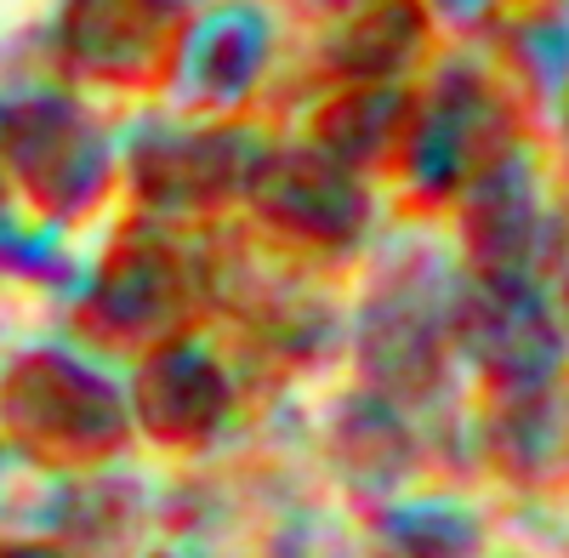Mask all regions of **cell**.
Listing matches in <instances>:
<instances>
[{
    "label": "cell",
    "instance_id": "obj_11",
    "mask_svg": "<svg viewBox=\"0 0 569 558\" xmlns=\"http://www.w3.org/2000/svg\"><path fill=\"white\" fill-rule=\"evenodd\" d=\"M63 46L74 69H86L91 80H166L160 69L177 63L182 52V29L171 7H74L63 18Z\"/></svg>",
    "mask_w": 569,
    "mask_h": 558
},
{
    "label": "cell",
    "instance_id": "obj_20",
    "mask_svg": "<svg viewBox=\"0 0 569 558\" xmlns=\"http://www.w3.org/2000/svg\"><path fill=\"white\" fill-rule=\"evenodd\" d=\"M149 558H177V552H149Z\"/></svg>",
    "mask_w": 569,
    "mask_h": 558
},
{
    "label": "cell",
    "instance_id": "obj_8",
    "mask_svg": "<svg viewBox=\"0 0 569 558\" xmlns=\"http://www.w3.org/2000/svg\"><path fill=\"white\" fill-rule=\"evenodd\" d=\"M126 410H131V428H142L160 450H206L222 439L233 416V377L211 348L177 337L154 353H142Z\"/></svg>",
    "mask_w": 569,
    "mask_h": 558
},
{
    "label": "cell",
    "instance_id": "obj_2",
    "mask_svg": "<svg viewBox=\"0 0 569 558\" xmlns=\"http://www.w3.org/2000/svg\"><path fill=\"white\" fill-rule=\"evenodd\" d=\"M7 422L58 461H109L131 439L126 393L69 353H29L0 388Z\"/></svg>",
    "mask_w": 569,
    "mask_h": 558
},
{
    "label": "cell",
    "instance_id": "obj_12",
    "mask_svg": "<svg viewBox=\"0 0 569 558\" xmlns=\"http://www.w3.org/2000/svg\"><path fill=\"white\" fill-rule=\"evenodd\" d=\"M325 450H330V468L342 474V485L359 501H388V507L421 468V445L405 422V410L370 399V393H348L330 410Z\"/></svg>",
    "mask_w": 569,
    "mask_h": 558
},
{
    "label": "cell",
    "instance_id": "obj_9",
    "mask_svg": "<svg viewBox=\"0 0 569 558\" xmlns=\"http://www.w3.org/2000/svg\"><path fill=\"white\" fill-rule=\"evenodd\" d=\"M194 302V279L177 246L160 235H126L120 251H109L98 286H91V319L120 348H166L177 342V325Z\"/></svg>",
    "mask_w": 569,
    "mask_h": 558
},
{
    "label": "cell",
    "instance_id": "obj_1",
    "mask_svg": "<svg viewBox=\"0 0 569 558\" xmlns=\"http://www.w3.org/2000/svg\"><path fill=\"white\" fill-rule=\"evenodd\" d=\"M450 297H456V279L445 273L433 246L405 240L382 257L353 319V370L365 382L359 393L393 410L433 405L445 393Z\"/></svg>",
    "mask_w": 569,
    "mask_h": 558
},
{
    "label": "cell",
    "instance_id": "obj_6",
    "mask_svg": "<svg viewBox=\"0 0 569 558\" xmlns=\"http://www.w3.org/2000/svg\"><path fill=\"white\" fill-rule=\"evenodd\" d=\"M257 143L240 126H149L131 143L126 171L137 200L160 217H200L246 195Z\"/></svg>",
    "mask_w": 569,
    "mask_h": 558
},
{
    "label": "cell",
    "instance_id": "obj_10",
    "mask_svg": "<svg viewBox=\"0 0 569 558\" xmlns=\"http://www.w3.org/2000/svg\"><path fill=\"white\" fill-rule=\"evenodd\" d=\"M541 246L547 206L525 155L490 166L461 189V251L472 262V279H536Z\"/></svg>",
    "mask_w": 569,
    "mask_h": 558
},
{
    "label": "cell",
    "instance_id": "obj_15",
    "mask_svg": "<svg viewBox=\"0 0 569 558\" xmlns=\"http://www.w3.org/2000/svg\"><path fill=\"white\" fill-rule=\"evenodd\" d=\"M188 98L206 109H233L268 69V18L262 12H211L206 23L182 29L177 52Z\"/></svg>",
    "mask_w": 569,
    "mask_h": 558
},
{
    "label": "cell",
    "instance_id": "obj_17",
    "mask_svg": "<svg viewBox=\"0 0 569 558\" xmlns=\"http://www.w3.org/2000/svg\"><path fill=\"white\" fill-rule=\"evenodd\" d=\"M365 558H485V519L461 501H393L376 514Z\"/></svg>",
    "mask_w": 569,
    "mask_h": 558
},
{
    "label": "cell",
    "instance_id": "obj_7",
    "mask_svg": "<svg viewBox=\"0 0 569 558\" xmlns=\"http://www.w3.org/2000/svg\"><path fill=\"white\" fill-rule=\"evenodd\" d=\"M7 155L23 177V189L52 217L91 211L114 182V149L103 126L63 98H34L29 109H18L7 131Z\"/></svg>",
    "mask_w": 569,
    "mask_h": 558
},
{
    "label": "cell",
    "instance_id": "obj_14",
    "mask_svg": "<svg viewBox=\"0 0 569 558\" xmlns=\"http://www.w3.org/2000/svg\"><path fill=\"white\" fill-rule=\"evenodd\" d=\"M485 456L512 485H541L569 468V388L552 377L530 393H501L485 416Z\"/></svg>",
    "mask_w": 569,
    "mask_h": 558
},
{
    "label": "cell",
    "instance_id": "obj_3",
    "mask_svg": "<svg viewBox=\"0 0 569 558\" xmlns=\"http://www.w3.org/2000/svg\"><path fill=\"white\" fill-rule=\"evenodd\" d=\"M450 348L501 393H530L558 377L563 331L536 279H456Z\"/></svg>",
    "mask_w": 569,
    "mask_h": 558
},
{
    "label": "cell",
    "instance_id": "obj_18",
    "mask_svg": "<svg viewBox=\"0 0 569 558\" xmlns=\"http://www.w3.org/2000/svg\"><path fill=\"white\" fill-rule=\"evenodd\" d=\"M541 268H547V291H541V297H547L558 331H563V342H569V211H563L558 222H547ZM541 268H536V273H541Z\"/></svg>",
    "mask_w": 569,
    "mask_h": 558
},
{
    "label": "cell",
    "instance_id": "obj_16",
    "mask_svg": "<svg viewBox=\"0 0 569 558\" xmlns=\"http://www.w3.org/2000/svg\"><path fill=\"white\" fill-rule=\"evenodd\" d=\"M427 46V12L421 7H359L325 34V69L348 86H399V74Z\"/></svg>",
    "mask_w": 569,
    "mask_h": 558
},
{
    "label": "cell",
    "instance_id": "obj_19",
    "mask_svg": "<svg viewBox=\"0 0 569 558\" xmlns=\"http://www.w3.org/2000/svg\"><path fill=\"white\" fill-rule=\"evenodd\" d=\"M0 558H63V552H52V547H7Z\"/></svg>",
    "mask_w": 569,
    "mask_h": 558
},
{
    "label": "cell",
    "instance_id": "obj_5",
    "mask_svg": "<svg viewBox=\"0 0 569 558\" xmlns=\"http://www.w3.org/2000/svg\"><path fill=\"white\" fill-rule=\"evenodd\" d=\"M518 155V131L512 114L501 103V91L467 63H450L433 80V98L410 126V149H405V171H416V182L427 195H450L479 182L490 166Z\"/></svg>",
    "mask_w": 569,
    "mask_h": 558
},
{
    "label": "cell",
    "instance_id": "obj_4",
    "mask_svg": "<svg viewBox=\"0 0 569 558\" xmlns=\"http://www.w3.org/2000/svg\"><path fill=\"white\" fill-rule=\"evenodd\" d=\"M262 228H273L279 240L308 246V251H348L365 240L370 228V182L313 143L291 149H257L246 171V195H240Z\"/></svg>",
    "mask_w": 569,
    "mask_h": 558
},
{
    "label": "cell",
    "instance_id": "obj_13",
    "mask_svg": "<svg viewBox=\"0 0 569 558\" xmlns=\"http://www.w3.org/2000/svg\"><path fill=\"white\" fill-rule=\"evenodd\" d=\"M410 126H416V103L405 86H342L337 98H325L313 109L308 143L365 177L388 160H405Z\"/></svg>",
    "mask_w": 569,
    "mask_h": 558
}]
</instances>
